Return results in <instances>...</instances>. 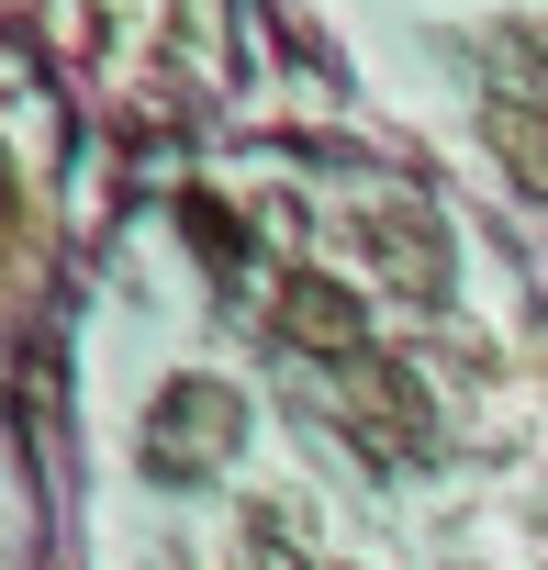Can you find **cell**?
Returning a JSON list of instances; mask_svg holds the SVG:
<instances>
[{
  "label": "cell",
  "mask_w": 548,
  "mask_h": 570,
  "mask_svg": "<svg viewBox=\"0 0 548 570\" xmlns=\"http://www.w3.org/2000/svg\"><path fill=\"white\" fill-rule=\"evenodd\" d=\"M348 246H359V268L381 279V292H403V303H448V279H459V246H448V224L414 190H370L348 213Z\"/></svg>",
  "instance_id": "cell-1"
},
{
  "label": "cell",
  "mask_w": 548,
  "mask_h": 570,
  "mask_svg": "<svg viewBox=\"0 0 548 570\" xmlns=\"http://www.w3.org/2000/svg\"><path fill=\"white\" fill-rule=\"evenodd\" d=\"M492 157H503V179L526 190V202H548V112H526V101H492Z\"/></svg>",
  "instance_id": "cell-5"
},
{
  "label": "cell",
  "mask_w": 548,
  "mask_h": 570,
  "mask_svg": "<svg viewBox=\"0 0 548 570\" xmlns=\"http://www.w3.org/2000/svg\"><path fill=\"white\" fill-rule=\"evenodd\" d=\"M492 79H503V101L548 112V23H503L492 35Z\"/></svg>",
  "instance_id": "cell-6"
},
{
  "label": "cell",
  "mask_w": 548,
  "mask_h": 570,
  "mask_svg": "<svg viewBox=\"0 0 548 570\" xmlns=\"http://www.w3.org/2000/svg\"><path fill=\"white\" fill-rule=\"evenodd\" d=\"M325 381H336V425H348V448H370L381 470H414V459L437 448V425H425L437 403H425V381H414L403 358L370 347V358H348V370H325Z\"/></svg>",
  "instance_id": "cell-2"
},
{
  "label": "cell",
  "mask_w": 548,
  "mask_h": 570,
  "mask_svg": "<svg viewBox=\"0 0 548 570\" xmlns=\"http://www.w3.org/2000/svg\"><path fill=\"white\" fill-rule=\"evenodd\" d=\"M235 448H246V403H235L224 381L179 370V381L146 403V470H157V481H213Z\"/></svg>",
  "instance_id": "cell-3"
},
{
  "label": "cell",
  "mask_w": 548,
  "mask_h": 570,
  "mask_svg": "<svg viewBox=\"0 0 548 570\" xmlns=\"http://www.w3.org/2000/svg\"><path fill=\"white\" fill-rule=\"evenodd\" d=\"M0 235H12V168H0Z\"/></svg>",
  "instance_id": "cell-8"
},
{
  "label": "cell",
  "mask_w": 548,
  "mask_h": 570,
  "mask_svg": "<svg viewBox=\"0 0 548 570\" xmlns=\"http://www.w3.org/2000/svg\"><path fill=\"white\" fill-rule=\"evenodd\" d=\"M246 570H303V537H292V514H246Z\"/></svg>",
  "instance_id": "cell-7"
},
{
  "label": "cell",
  "mask_w": 548,
  "mask_h": 570,
  "mask_svg": "<svg viewBox=\"0 0 548 570\" xmlns=\"http://www.w3.org/2000/svg\"><path fill=\"white\" fill-rule=\"evenodd\" d=\"M268 314H281V347H292V358H325V370H348V358H370V347H381V336H370V314H359V292H336L325 268H292Z\"/></svg>",
  "instance_id": "cell-4"
}]
</instances>
